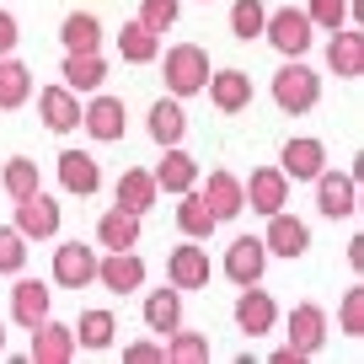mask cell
<instances>
[{
    "mask_svg": "<svg viewBox=\"0 0 364 364\" xmlns=\"http://www.w3.org/2000/svg\"><path fill=\"white\" fill-rule=\"evenodd\" d=\"M11 316L22 321L27 332H33L38 321L48 316V284H38V279H22V284L11 289Z\"/></svg>",
    "mask_w": 364,
    "mask_h": 364,
    "instance_id": "27",
    "label": "cell"
},
{
    "mask_svg": "<svg viewBox=\"0 0 364 364\" xmlns=\"http://www.w3.org/2000/svg\"><path fill=\"white\" fill-rule=\"evenodd\" d=\"M59 38H65L70 54H80V48H97V43H102V22H97L91 11H70L65 27H59Z\"/></svg>",
    "mask_w": 364,
    "mask_h": 364,
    "instance_id": "31",
    "label": "cell"
},
{
    "mask_svg": "<svg viewBox=\"0 0 364 364\" xmlns=\"http://www.w3.org/2000/svg\"><path fill=\"white\" fill-rule=\"evenodd\" d=\"M118 54H124L129 65H150V59L161 54V33H150L145 22H124V33H118Z\"/></svg>",
    "mask_w": 364,
    "mask_h": 364,
    "instance_id": "29",
    "label": "cell"
},
{
    "mask_svg": "<svg viewBox=\"0 0 364 364\" xmlns=\"http://www.w3.org/2000/svg\"><path fill=\"white\" fill-rule=\"evenodd\" d=\"M16 38H22L16 16H11V11H0V54H11V48H16Z\"/></svg>",
    "mask_w": 364,
    "mask_h": 364,
    "instance_id": "42",
    "label": "cell"
},
{
    "mask_svg": "<svg viewBox=\"0 0 364 364\" xmlns=\"http://www.w3.org/2000/svg\"><path fill=\"white\" fill-rule=\"evenodd\" d=\"M156 177V188H166V193H188L198 182V166H193V156L188 150H177V145H166V156H161V166L150 171Z\"/></svg>",
    "mask_w": 364,
    "mask_h": 364,
    "instance_id": "21",
    "label": "cell"
},
{
    "mask_svg": "<svg viewBox=\"0 0 364 364\" xmlns=\"http://www.w3.org/2000/svg\"><path fill=\"white\" fill-rule=\"evenodd\" d=\"M262 22H268V11H262V0H236V6H230V33H236L241 43L262 38Z\"/></svg>",
    "mask_w": 364,
    "mask_h": 364,
    "instance_id": "34",
    "label": "cell"
},
{
    "mask_svg": "<svg viewBox=\"0 0 364 364\" xmlns=\"http://www.w3.org/2000/svg\"><path fill=\"white\" fill-rule=\"evenodd\" d=\"M107 80V65L97 48H80V54H65V86L70 91H97Z\"/></svg>",
    "mask_w": 364,
    "mask_h": 364,
    "instance_id": "22",
    "label": "cell"
},
{
    "mask_svg": "<svg viewBox=\"0 0 364 364\" xmlns=\"http://www.w3.org/2000/svg\"><path fill=\"white\" fill-rule=\"evenodd\" d=\"M262 247L279 252V257H300V252L311 247V225L279 209V215H268V236H262Z\"/></svg>",
    "mask_w": 364,
    "mask_h": 364,
    "instance_id": "12",
    "label": "cell"
},
{
    "mask_svg": "<svg viewBox=\"0 0 364 364\" xmlns=\"http://www.w3.org/2000/svg\"><path fill=\"white\" fill-rule=\"evenodd\" d=\"M70 332H75L80 348H107V343H113V332H118V321H113V311H86V316H80V327H70Z\"/></svg>",
    "mask_w": 364,
    "mask_h": 364,
    "instance_id": "33",
    "label": "cell"
},
{
    "mask_svg": "<svg viewBox=\"0 0 364 364\" xmlns=\"http://www.w3.org/2000/svg\"><path fill=\"white\" fill-rule=\"evenodd\" d=\"M139 22H145L150 33H166V27L177 22V0H139Z\"/></svg>",
    "mask_w": 364,
    "mask_h": 364,
    "instance_id": "38",
    "label": "cell"
},
{
    "mask_svg": "<svg viewBox=\"0 0 364 364\" xmlns=\"http://www.w3.org/2000/svg\"><path fill=\"white\" fill-rule=\"evenodd\" d=\"M27 262V236L16 225H0V273H22Z\"/></svg>",
    "mask_w": 364,
    "mask_h": 364,
    "instance_id": "37",
    "label": "cell"
},
{
    "mask_svg": "<svg viewBox=\"0 0 364 364\" xmlns=\"http://www.w3.org/2000/svg\"><path fill=\"white\" fill-rule=\"evenodd\" d=\"M145 327L161 332V338H166L171 327H182V289H177V284H171V289H150V300H145Z\"/></svg>",
    "mask_w": 364,
    "mask_h": 364,
    "instance_id": "25",
    "label": "cell"
},
{
    "mask_svg": "<svg viewBox=\"0 0 364 364\" xmlns=\"http://www.w3.org/2000/svg\"><path fill=\"white\" fill-rule=\"evenodd\" d=\"M311 182H316V209L327 220H353L359 215V177H353V171H327L321 166Z\"/></svg>",
    "mask_w": 364,
    "mask_h": 364,
    "instance_id": "2",
    "label": "cell"
},
{
    "mask_svg": "<svg viewBox=\"0 0 364 364\" xmlns=\"http://www.w3.org/2000/svg\"><path fill=\"white\" fill-rule=\"evenodd\" d=\"M241 198H247L257 215H279L289 204V177L279 166H257L247 182H241Z\"/></svg>",
    "mask_w": 364,
    "mask_h": 364,
    "instance_id": "5",
    "label": "cell"
},
{
    "mask_svg": "<svg viewBox=\"0 0 364 364\" xmlns=\"http://www.w3.org/2000/svg\"><path fill=\"white\" fill-rule=\"evenodd\" d=\"M338 321H343V332H348V338H359V332H364V289H348V295H343Z\"/></svg>",
    "mask_w": 364,
    "mask_h": 364,
    "instance_id": "40",
    "label": "cell"
},
{
    "mask_svg": "<svg viewBox=\"0 0 364 364\" xmlns=\"http://www.w3.org/2000/svg\"><path fill=\"white\" fill-rule=\"evenodd\" d=\"M321 343H327V311L321 306H295L289 311V348H295L300 359H311V353H321Z\"/></svg>",
    "mask_w": 364,
    "mask_h": 364,
    "instance_id": "8",
    "label": "cell"
},
{
    "mask_svg": "<svg viewBox=\"0 0 364 364\" xmlns=\"http://www.w3.org/2000/svg\"><path fill=\"white\" fill-rule=\"evenodd\" d=\"M0 353H6V327H0Z\"/></svg>",
    "mask_w": 364,
    "mask_h": 364,
    "instance_id": "44",
    "label": "cell"
},
{
    "mask_svg": "<svg viewBox=\"0 0 364 364\" xmlns=\"http://www.w3.org/2000/svg\"><path fill=\"white\" fill-rule=\"evenodd\" d=\"M16 230L22 236H54L59 230V204L38 188V193H27V198H16Z\"/></svg>",
    "mask_w": 364,
    "mask_h": 364,
    "instance_id": "13",
    "label": "cell"
},
{
    "mask_svg": "<svg viewBox=\"0 0 364 364\" xmlns=\"http://www.w3.org/2000/svg\"><path fill=\"white\" fill-rule=\"evenodd\" d=\"M97 241H102L107 252L139 247V215H129V209H107V215L97 220Z\"/></svg>",
    "mask_w": 364,
    "mask_h": 364,
    "instance_id": "24",
    "label": "cell"
},
{
    "mask_svg": "<svg viewBox=\"0 0 364 364\" xmlns=\"http://www.w3.org/2000/svg\"><path fill=\"white\" fill-rule=\"evenodd\" d=\"M204 91H209V102H215L220 113H241V107L252 102V75L247 70H209Z\"/></svg>",
    "mask_w": 364,
    "mask_h": 364,
    "instance_id": "9",
    "label": "cell"
},
{
    "mask_svg": "<svg viewBox=\"0 0 364 364\" xmlns=\"http://www.w3.org/2000/svg\"><path fill=\"white\" fill-rule=\"evenodd\" d=\"M209 80V54L198 43H177L166 54V91L171 97H193V91H204Z\"/></svg>",
    "mask_w": 364,
    "mask_h": 364,
    "instance_id": "3",
    "label": "cell"
},
{
    "mask_svg": "<svg viewBox=\"0 0 364 364\" xmlns=\"http://www.w3.org/2000/svg\"><path fill=\"white\" fill-rule=\"evenodd\" d=\"M182 134H188V113L161 97V102L150 107V139H156V145H182Z\"/></svg>",
    "mask_w": 364,
    "mask_h": 364,
    "instance_id": "30",
    "label": "cell"
},
{
    "mask_svg": "<svg viewBox=\"0 0 364 364\" xmlns=\"http://www.w3.org/2000/svg\"><path fill=\"white\" fill-rule=\"evenodd\" d=\"M348 268H364V236L348 241Z\"/></svg>",
    "mask_w": 364,
    "mask_h": 364,
    "instance_id": "43",
    "label": "cell"
},
{
    "mask_svg": "<svg viewBox=\"0 0 364 364\" xmlns=\"http://www.w3.org/2000/svg\"><path fill=\"white\" fill-rule=\"evenodd\" d=\"M321 97V75L306 65V59H289L279 75H273V102L284 107V113H311Z\"/></svg>",
    "mask_w": 364,
    "mask_h": 364,
    "instance_id": "1",
    "label": "cell"
},
{
    "mask_svg": "<svg viewBox=\"0 0 364 364\" xmlns=\"http://www.w3.org/2000/svg\"><path fill=\"white\" fill-rule=\"evenodd\" d=\"M273 316H279L273 295H268V289H257V284H247V295L236 300V327L252 332V338H262V332H273Z\"/></svg>",
    "mask_w": 364,
    "mask_h": 364,
    "instance_id": "18",
    "label": "cell"
},
{
    "mask_svg": "<svg viewBox=\"0 0 364 364\" xmlns=\"http://www.w3.org/2000/svg\"><path fill=\"white\" fill-rule=\"evenodd\" d=\"M279 161H284V166H279L284 177H295V182H311L321 166H327V145H321V139H289V145H284V156H279Z\"/></svg>",
    "mask_w": 364,
    "mask_h": 364,
    "instance_id": "19",
    "label": "cell"
},
{
    "mask_svg": "<svg viewBox=\"0 0 364 364\" xmlns=\"http://www.w3.org/2000/svg\"><path fill=\"white\" fill-rule=\"evenodd\" d=\"M124 359H129V364H156V359H166V348H161L156 338H145V343H129Z\"/></svg>",
    "mask_w": 364,
    "mask_h": 364,
    "instance_id": "41",
    "label": "cell"
},
{
    "mask_svg": "<svg viewBox=\"0 0 364 364\" xmlns=\"http://www.w3.org/2000/svg\"><path fill=\"white\" fill-rule=\"evenodd\" d=\"M209 204V215L215 220H236L241 209H247V198H241V177H230V171H209L204 193H198Z\"/></svg>",
    "mask_w": 364,
    "mask_h": 364,
    "instance_id": "17",
    "label": "cell"
},
{
    "mask_svg": "<svg viewBox=\"0 0 364 364\" xmlns=\"http://www.w3.org/2000/svg\"><path fill=\"white\" fill-rule=\"evenodd\" d=\"M80 124H86L91 139L113 145V139H124V102H118V97H97V102L80 113Z\"/></svg>",
    "mask_w": 364,
    "mask_h": 364,
    "instance_id": "20",
    "label": "cell"
},
{
    "mask_svg": "<svg viewBox=\"0 0 364 364\" xmlns=\"http://www.w3.org/2000/svg\"><path fill=\"white\" fill-rule=\"evenodd\" d=\"M27 97H33V70H27L22 59L0 54V107L11 113V107H22Z\"/></svg>",
    "mask_w": 364,
    "mask_h": 364,
    "instance_id": "28",
    "label": "cell"
},
{
    "mask_svg": "<svg viewBox=\"0 0 364 364\" xmlns=\"http://www.w3.org/2000/svg\"><path fill=\"white\" fill-rule=\"evenodd\" d=\"M262 268H268V247H262V236H236L225 247V273H230V284H257Z\"/></svg>",
    "mask_w": 364,
    "mask_h": 364,
    "instance_id": "6",
    "label": "cell"
},
{
    "mask_svg": "<svg viewBox=\"0 0 364 364\" xmlns=\"http://www.w3.org/2000/svg\"><path fill=\"white\" fill-rule=\"evenodd\" d=\"M97 279H102L113 295H129V289H139L145 284V262L134 257V252H107V257H97Z\"/></svg>",
    "mask_w": 364,
    "mask_h": 364,
    "instance_id": "10",
    "label": "cell"
},
{
    "mask_svg": "<svg viewBox=\"0 0 364 364\" xmlns=\"http://www.w3.org/2000/svg\"><path fill=\"white\" fill-rule=\"evenodd\" d=\"M91 279H97V252L80 247V241H65L54 252V284L59 289H86Z\"/></svg>",
    "mask_w": 364,
    "mask_h": 364,
    "instance_id": "7",
    "label": "cell"
},
{
    "mask_svg": "<svg viewBox=\"0 0 364 364\" xmlns=\"http://www.w3.org/2000/svg\"><path fill=\"white\" fill-rule=\"evenodd\" d=\"M38 113H43V124L54 129V134H70V129L80 124V97L70 86H43L38 91Z\"/></svg>",
    "mask_w": 364,
    "mask_h": 364,
    "instance_id": "11",
    "label": "cell"
},
{
    "mask_svg": "<svg viewBox=\"0 0 364 364\" xmlns=\"http://www.w3.org/2000/svg\"><path fill=\"white\" fill-rule=\"evenodd\" d=\"M262 33H268V43L279 48V54L300 59V54L311 48V16L295 11V6H284V11H273L268 22H262Z\"/></svg>",
    "mask_w": 364,
    "mask_h": 364,
    "instance_id": "4",
    "label": "cell"
},
{
    "mask_svg": "<svg viewBox=\"0 0 364 364\" xmlns=\"http://www.w3.org/2000/svg\"><path fill=\"white\" fill-rule=\"evenodd\" d=\"M327 65H332L338 80H359L364 75V33H343V27H332Z\"/></svg>",
    "mask_w": 364,
    "mask_h": 364,
    "instance_id": "15",
    "label": "cell"
},
{
    "mask_svg": "<svg viewBox=\"0 0 364 364\" xmlns=\"http://www.w3.org/2000/svg\"><path fill=\"white\" fill-rule=\"evenodd\" d=\"M59 182H65L70 193H97V182H102V171H97V161L86 156V150H65L59 156Z\"/></svg>",
    "mask_w": 364,
    "mask_h": 364,
    "instance_id": "23",
    "label": "cell"
},
{
    "mask_svg": "<svg viewBox=\"0 0 364 364\" xmlns=\"http://www.w3.org/2000/svg\"><path fill=\"white\" fill-rule=\"evenodd\" d=\"M177 225H182V236H193V241H198V236H209L220 220L209 215V204L193 193V188H188V193H182V204H177Z\"/></svg>",
    "mask_w": 364,
    "mask_h": 364,
    "instance_id": "32",
    "label": "cell"
},
{
    "mask_svg": "<svg viewBox=\"0 0 364 364\" xmlns=\"http://www.w3.org/2000/svg\"><path fill=\"white\" fill-rule=\"evenodd\" d=\"M33 359L38 364H65V359H75V332L65 327V321H38L33 327Z\"/></svg>",
    "mask_w": 364,
    "mask_h": 364,
    "instance_id": "14",
    "label": "cell"
},
{
    "mask_svg": "<svg viewBox=\"0 0 364 364\" xmlns=\"http://www.w3.org/2000/svg\"><path fill=\"white\" fill-rule=\"evenodd\" d=\"M156 177L150 171H139V166H129L124 177H118V209H129V215H145L150 204H156Z\"/></svg>",
    "mask_w": 364,
    "mask_h": 364,
    "instance_id": "26",
    "label": "cell"
},
{
    "mask_svg": "<svg viewBox=\"0 0 364 364\" xmlns=\"http://www.w3.org/2000/svg\"><path fill=\"white\" fill-rule=\"evenodd\" d=\"M0 182H6V193L11 198H27V193H38V161H6V171H0Z\"/></svg>",
    "mask_w": 364,
    "mask_h": 364,
    "instance_id": "35",
    "label": "cell"
},
{
    "mask_svg": "<svg viewBox=\"0 0 364 364\" xmlns=\"http://www.w3.org/2000/svg\"><path fill=\"white\" fill-rule=\"evenodd\" d=\"M166 279L177 289H209V252L204 247H177L166 257Z\"/></svg>",
    "mask_w": 364,
    "mask_h": 364,
    "instance_id": "16",
    "label": "cell"
},
{
    "mask_svg": "<svg viewBox=\"0 0 364 364\" xmlns=\"http://www.w3.org/2000/svg\"><path fill=\"white\" fill-rule=\"evenodd\" d=\"M166 359H177V364H198V359H209V338H198V332H182V327H171Z\"/></svg>",
    "mask_w": 364,
    "mask_h": 364,
    "instance_id": "36",
    "label": "cell"
},
{
    "mask_svg": "<svg viewBox=\"0 0 364 364\" xmlns=\"http://www.w3.org/2000/svg\"><path fill=\"white\" fill-rule=\"evenodd\" d=\"M311 27H327V33H332V27H343V22H348V0H311Z\"/></svg>",
    "mask_w": 364,
    "mask_h": 364,
    "instance_id": "39",
    "label": "cell"
}]
</instances>
